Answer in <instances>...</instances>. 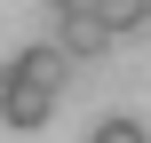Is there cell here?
Returning a JSON list of instances; mask_svg holds the SVG:
<instances>
[{
  "label": "cell",
  "mask_w": 151,
  "mask_h": 143,
  "mask_svg": "<svg viewBox=\"0 0 151 143\" xmlns=\"http://www.w3.org/2000/svg\"><path fill=\"white\" fill-rule=\"evenodd\" d=\"M143 8H151V0H143Z\"/></svg>",
  "instance_id": "obj_7"
},
{
  "label": "cell",
  "mask_w": 151,
  "mask_h": 143,
  "mask_svg": "<svg viewBox=\"0 0 151 143\" xmlns=\"http://www.w3.org/2000/svg\"><path fill=\"white\" fill-rule=\"evenodd\" d=\"M8 72L56 96V88H64V72H72V48H64V40H56V48H16V56H8Z\"/></svg>",
  "instance_id": "obj_2"
},
{
  "label": "cell",
  "mask_w": 151,
  "mask_h": 143,
  "mask_svg": "<svg viewBox=\"0 0 151 143\" xmlns=\"http://www.w3.org/2000/svg\"><path fill=\"white\" fill-rule=\"evenodd\" d=\"M56 40H64V48H72V64H80V56H104L119 32H111V24L88 8V16H56Z\"/></svg>",
  "instance_id": "obj_3"
},
{
  "label": "cell",
  "mask_w": 151,
  "mask_h": 143,
  "mask_svg": "<svg viewBox=\"0 0 151 143\" xmlns=\"http://www.w3.org/2000/svg\"><path fill=\"white\" fill-rule=\"evenodd\" d=\"M48 8H56V16H88L96 0H48Z\"/></svg>",
  "instance_id": "obj_6"
},
{
  "label": "cell",
  "mask_w": 151,
  "mask_h": 143,
  "mask_svg": "<svg viewBox=\"0 0 151 143\" xmlns=\"http://www.w3.org/2000/svg\"><path fill=\"white\" fill-rule=\"evenodd\" d=\"M96 16H104L111 32H135V24H151V8H143V0H96Z\"/></svg>",
  "instance_id": "obj_4"
},
{
  "label": "cell",
  "mask_w": 151,
  "mask_h": 143,
  "mask_svg": "<svg viewBox=\"0 0 151 143\" xmlns=\"http://www.w3.org/2000/svg\"><path fill=\"white\" fill-rule=\"evenodd\" d=\"M88 143H151V135H143V119H127V111H119V119H104Z\"/></svg>",
  "instance_id": "obj_5"
},
{
  "label": "cell",
  "mask_w": 151,
  "mask_h": 143,
  "mask_svg": "<svg viewBox=\"0 0 151 143\" xmlns=\"http://www.w3.org/2000/svg\"><path fill=\"white\" fill-rule=\"evenodd\" d=\"M48 111H56V96H48V88H32V80H16V72H0V119H8L16 135H32V127H48Z\"/></svg>",
  "instance_id": "obj_1"
}]
</instances>
